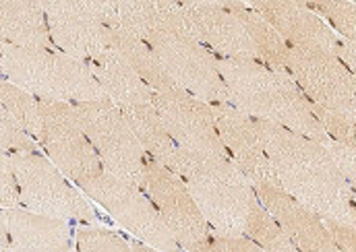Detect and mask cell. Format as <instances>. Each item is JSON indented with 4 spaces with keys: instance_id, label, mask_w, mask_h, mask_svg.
<instances>
[{
    "instance_id": "1",
    "label": "cell",
    "mask_w": 356,
    "mask_h": 252,
    "mask_svg": "<svg viewBox=\"0 0 356 252\" xmlns=\"http://www.w3.org/2000/svg\"><path fill=\"white\" fill-rule=\"evenodd\" d=\"M253 122L280 188L319 219L355 226V188L323 145L267 120L253 118Z\"/></svg>"
},
{
    "instance_id": "2",
    "label": "cell",
    "mask_w": 356,
    "mask_h": 252,
    "mask_svg": "<svg viewBox=\"0 0 356 252\" xmlns=\"http://www.w3.org/2000/svg\"><path fill=\"white\" fill-rule=\"evenodd\" d=\"M218 71L228 91V103L251 118L273 122L319 145L330 137L311 112L309 99L290 79L257 60L218 58Z\"/></svg>"
},
{
    "instance_id": "3",
    "label": "cell",
    "mask_w": 356,
    "mask_h": 252,
    "mask_svg": "<svg viewBox=\"0 0 356 252\" xmlns=\"http://www.w3.org/2000/svg\"><path fill=\"white\" fill-rule=\"evenodd\" d=\"M177 176L186 184L213 236L241 238L257 203L253 184L230 158L180 153Z\"/></svg>"
},
{
    "instance_id": "4",
    "label": "cell",
    "mask_w": 356,
    "mask_h": 252,
    "mask_svg": "<svg viewBox=\"0 0 356 252\" xmlns=\"http://www.w3.org/2000/svg\"><path fill=\"white\" fill-rule=\"evenodd\" d=\"M156 25L147 37L162 69L188 95L205 103H228L218 58L191 33L178 2H156Z\"/></svg>"
},
{
    "instance_id": "5",
    "label": "cell",
    "mask_w": 356,
    "mask_h": 252,
    "mask_svg": "<svg viewBox=\"0 0 356 252\" xmlns=\"http://www.w3.org/2000/svg\"><path fill=\"white\" fill-rule=\"evenodd\" d=\"M2 75L8 83L21 87L40 99L86 103L106 99L88 62L75 60L56 50L17 48L0 44Z\"/></svg>"
},
{
    "instance_id": "6",
    "label": "cell",
    "mask_w": 356,
    "mask_h": 252,
    "mask_svg": "<svg viewBox=\"0 0 356 252\" xmlns=\"http://www.w3.org/2000/svg\"><path fill=\"white\" fill-rule=\"evenodd\" d=\"M106 174L145 190V153L110 99L71 103Z\"/></svg>"
},
{
    "instance_id": "7",
    "label": "cell",
    "mask_w": 356,
    "mask_h": 252,
    "mask_svg": "<svg viewBox=\"0 0 356 252\" xmlns=\"http://www.w3.org/2000/svg\"><path fill=\"white\" fill-rule=\"evenodd\" d=\"M10 164L17 180L19 203L29 213L63 221H95L88 201L67 184L48 160L38 153H13Z\"/></svg>"
},
{
    "instance_id": "8",
    "label": "cell",
    "mask_w": 356,
    "mask_h": 252,
    "mask_svg": "<svg viewBox=\"0 0 356 252\" xmlns=\"http://www.w3.org/2000/svg\"><path fill=\"white\" fill-rule=\"evenodd\" d=\"M93 201H97L122 228L143 240L158 252H182L170 230L162 221L154 203L137 186L110 176L97 174L88 182L79 184Z\"/></svg>"
},
{
    "instance_id": "9",
    "label": "cell",
    "mask_w": 356,
    "mask_h": 252,
    "mask_svg": "<svg viewBox=\"0 0 356 252\" xmlns=\"http://www.w3.org/2000/svg\"><path fill=\"white\" fill-rule=\"evenodd\" d=\"M288 75L311 103L355 118V75L336 56L317 48L288 46Z\"/></svg>"
},
{
    "instance_id": "10",
    "label": "cell",
    "mask_w": 356,
    "mask_h": 252,
    "mask_svg": "<svg viewBox=\"0 0 356 252\" xmlns=\"http://www.w3.org/2000/svg\"><path fill=\"white\" fill-rule=\"evenodd\" d=\"M40 143H44L54 166H58L60 171H65L77 184H83L104 171L99 158L93 145L89 143L88 135L71 103L40 99Z\"/></svg>"
},
{
    "instance_id": "11",
    "label": "cell",
    "mask_w": 356,
    "mask_h": 252,
    "mask_svg": "<svg viewBox=\"0 0 356 252\" xmlns=\"http://www.w3.org/2000/svg\"><path fill=\"white\" fill-rule=\"evenodd\" d=\"M145 190L182 251L199 252L209 242V226L180 176L145 158Z\"/></svg>"
},
{
    "instance_id": "12",
    "label": "cell",
    "mask_w": 356,
    "mask_h": 252,
    "mask_svg": "<svg viewBox=\"0 0 356 252\" xmlns=\"http://www.w3.org/2000/svg\"><path fill=\"white\" fill-rule=\"evenodd\" d=\"M152 106L180 153L195 158H230L220 141L209 103L177 89L152 93Z\"/></svg>"
},
{
    "instance_id": "13",
    "label": "cell",
    "mask_w": 356,
    "mask_h": 252,
    "mask_svg": "<svg viewBox=\"0 0 356 252\" xmlns=\"http://www.w3.org/2000/svg\"><path fill=\"white\" fill-rule=\"evenodd\" d=\"M52 44L67 56L89 62L110 48L108 27L93 15L91 0L40 2Z\"/></svg>"
},
{
    "instance_id": "14",
    "label": "cell",
    "mask_w": 356,
    "mask_h": 252,
    "mask_svg": "<svg viewBox=\"0 0 356 252\" xmlns=\"http://www.w3.org/2000/svg\"><path fill=\"white\" fill-rule=\"evenodd\" d=\"M216 120V128L230 160L236 164L253 186H275L277 178L269 166V160L251 116L232 108L230 103H209Z\"/></svg>"
},
{
    "instance_id": "15",
    "label": "cell",
    "mask_w": 356,
    "mask_h": 252,
    "mask_svg": "<svg viewBox=\"0 0 356 252\" xmlns=\"http://www.w3.org/2000/svg\"><path fill=\"white\" fill-rule=\"evenodd\" d=\"M191 33L218 58L257 60V52L238 23L222 2H178Z\"/></svg>"
},
{
    "instance_id": "16",
    "label": "cell",
    "mask_w": 356,
    "mask_h": 252,
    "mask_svg": "<svg viewBox=\"0 0 356 252\" xmlns=\"http://www.w3.org/2000/svg\"><path fill=\"white\" fill-rule=\"evenodd\" d=\"M247 6L267 21L288 46L317 48L338 58L342 37L305 2H249Z\"/></svg>"
},
{
    "instance_id": "17",
    "label": "cell",
    "mask_w": 356,
    "mask_h": 252,
    "mask_svg": "<svg viewBox=\"0 0 356 252\" xmlns=\"http://www.w3.org/2000/svg\"><path fill=\"white\" fill-rule=\"evenodd\" d=\"M257 201L275 224L286 232L298 252H340L334 244L323 219L290 199L282 188L253 186Z\"/></svg>"
},
{
    "instance_id": "18",
    "label": "cell",
    "mask_w": 356,
    "mask_h": 252,
    "mask_svg": "<svg viewBox=\"0 0 356 252\" xmlns=\"http://www.w3.org/2000/svg\"><path fill=\"white\" fill-rule=\"evenodd\" d=\"M10 252H67L71 228L63 219L8 209L4 213Z\"/></svg>"
},
{
    "instance_id": "19",
    "label": "cell",
    "mask_w": 356,
    "mask_h": 252,
    "mask_svg": "<svg viewBox=\"0 0 356 252\" xmlns=\"http://www.w3.org/2000/svg\"><path fill=\"white\" fill-rule=\"evenodd\" d=\"M88 67L102 87L106 99H110L118 110L152 103V89L137 77L127 60L112 48L89 60Z\"/></svg>"
},
{
    "instance_id": "20",
    "label": "cell",
    "mask_w": 356,
    "mask_h": 252,
    "mask_svg": "<svg viewBox=\"0 0 356 252\" xmlns=\"http://www.w3.org/2000/svg\"><path fill=\"white\" fill-rule=\"evenodd\" d=\"M0 44L52 50L46 15L40 2L0 0Z\"/></svg>"
},
{
    "instance_id": "21",
    "label": "cell",
    "mask_w": 356,
    "mask_h": 252,
    "mask_svg": "<svg viewBox=\"0 0 356 252\" xmlns=\"http://www.w3.org/2000/svg\"><path fill=\"white\" fill-rule=\"evenodd\" d=\"M120 114L124 116L127 124L131 126L145 158L177 174L180 151L175 145V141L170 139L156 108L152 103L131 106V108H122Z\"/></svg>"
},
{
    "instance_id": "22",
    "label": "cell",
    "mask_w": 356,
    "mask_h": 252,
    "mask_svg": "<svg viewBox=\"0 0 356 252\" xmlns=\"http://www.w3.org/2000/svg\"><path fill=\"white\" fill-rule=\"evenodd\" d=\"M222 6L238 19L257 52L259 62L273 73L288 75V44L277 35V31L245 2H222Z\"/></svg>"
},
{
    "instance_id": "23",
    "label": "cell",
    "mask_w": 356,
    "mask_h": 252,
    "mask_svg": "<svg viewBox=\"0 0 356 252\" xmlns=\"http://www.w3.org/2000/svg\"><path fill=\"white\" fill-rule=\"evenodd\" d=\"M108 40H110V48L127 60V65L137 73V77L152 89V93H166L180 89L166 75V71L162 69L160 60L156 58L147 42H141L118 29H108Z\"/></svg>"
},
{
    "instance_id": "24",
    "label": "cell",
    "mask_w": 356,
    "mask_h": 252,
    "mask_svg": "<svg viewBox=\"0 0 356 252\" xmlns=\"http://www.w3.org/2000/svg\"><path fill=\"white\" fill-rule=\"evenodd\" d=\"M0 101L13 116V120L19 124V128L31 139L42 137V112H40V99H35L31 93L23 91L21 87L0 79Z\"/></svg>"
},
{
    "instance_id": "25",
    "label": "cell",
    "mask_w": 356,
    "mask_h": 252,
    "mask_svg": "<svg viewBox=\"0 0 356 252\" xmlns=\"http://www.w3.org/2000/svg\"><path fill=\"white\" fill-rule=\"evenodd\" d=\"M245 238L255 242L264 252H298L294 242L286 236V232L275 224V219L261 207L259 201L249 215Z\"/></svg>"
},
{
    "instance_id": "26",
    "label": "cell",
    "mask_w": 356,
    "mask_h": 252,
    "mask_svg": "<svg viewBox=\"0 0 356 252\" xmlns=\"http://www.w3.org/2000/svg\"><path fill=\"white\" fill-rule=\"evenodd\" d=\"M315 15L323 17L327 25L336 27L344 40L355 42L356 4L355 2H305Z\"/></svg>"
},
{
    "instance_id": "27",
    "label": "cell",
    "mask_w": 356,
    "mask_h": 252,
    "mask_svg": "<svg viewBox=\"0 0 356 252\" xmlns=\"http://www.w3.org/2000/svg\"><path fill=\"white\" fill-rule=\"evenodd\" d=\"M311 112H313V116L317 118V122L321 124V128L325 131V135L332 141L344 143L348 147H356L355 118H348V116L330 112V110H325V108H321L317 103H311Z\"/></svg>"
},
{
    "instance_id": "28",
    "label": "cell",
    "mask_w": 356,
    "mask_h": 252,
    "mask_svg": "<svg viewBox=\"0 0 356 252\" xmlns=\"http://www.w3.org/2000/svg\"><path fill=\"white\" fill-rule=\"evenodd\" d=\"M77 252H131V246L112 232L83 228L77 232Z\"/></svg>"
},
{
    "instance_id": "29",
    "label": "cell",
    "mask_w": 356,
    "mask_h": 252,
    "mask_svg": "<svg viewBox=\"0 0 356 252\" xmlns=\"http://www.w3.org/2000/svg\"><path fill=\"white\" fill-rule=\"evenodd\" d=\"M0 149H10L13 153H35V143L19 128L4 103L0 101Z\"/></svg>"
},
{
    "instance_id": "30",
    "label": "cell",
    "mask_w": 356,
    "mask_h": 252,
    "mask_svg": "<svg viewBox=\"0 0 356 252\" xmlns=\"http://www.w3.org/2000/svg\"><path fill=\"white\" fill-rule=\"evenodd\" d=\"M323 149L327 151L330 160L334 162V166L338 168V171L344 176V180L355 188L356 180V168H355V149L356 147H348L344 143H338V141H332L327 145H323Z\"/></svg>"
},
{
    "instance_id": "31",
    "label": "cell",
    "mask_w": 356,
    "mask_h": 252,
    "mask_svg": "<svg viewBox=\"0 0 356 252\" xmlns=\"http://www.w3.org/2000/svg\"><path fill=\"white\" fill-rule=\"evenodd\" d=\"M19 205V190H17V180L10 164V156H6L0 149V207L4 209H15Z\"/></svg>"
},
{
    "instance_id": "32",
    "label": "cell",
    "mask_w": 356,
    "mask_h": 252,
    "mask_svg": "<svg viewBox=\"0 0 356 252\" xmlns=\"http://www.w3.org/2000/svg\"><path fill=\"white\" fill-rule=\"evenodd\" d=\"M199 252H264L249 238H226V236H211L209 242Z\"/></svg>"
},
{
    "instance_id": "33",
    "label": "cell",
    "mask_w": 356,
    "mask_h": 252,
    "mask_svg": "<svg viewBox=\"0 0 356 252\" xmlns=\"http://www.w3.org/2000/svg\"><path fill=\"white\" fill-rule=\"evenodd\" d=\"M334 244L338 246L340 252H356V234L355 226H346V224H338V221H330L323 219Z\"/></svg>"
},
{
    "instance_id": "34",
    "label": "cell",
    "mask_w": 356,
    "mask_h": 252,
    "mask_svg": "<svg viewBox=\"0 0 356 252\" xmlns=\"http://www.w3.org/2000/svg\"><path fill=\"white\" fill-rule=\"evenodd\" d=\"M0 252H10L8 246V228H6V219L0 213Z\"/></svg>"
},
{
    "instance_id": "35",
    "label": "cell",
    "mask_w": 356,
    "mask_h": 252,
    "mask_svg": "<svg viewBox=\"0 0 356 252\" xmlns=\"http://www.w3.org/2000/svg\"><path fill=\"white\" fill-rule=\"evenodd\" d=\"M131 252H158V251H154V249H152V246H147V244H137V242H135V244L131 246Z\"/></svg>"
},
{
    "instance_id": "36",
    "label": "cell",
    "mask_w": 356,
    "mask_h": 252,
    "mask_svg": "<svg viewBox=\"0 0 356 252\" xmlns=\"http://www.w3.org/2000/svg\"><path fill=\"white\" fill-rule=\"evenodd\" d=\"M0 75H2V54H0Z\"/></svg>"
}]
</instances>
